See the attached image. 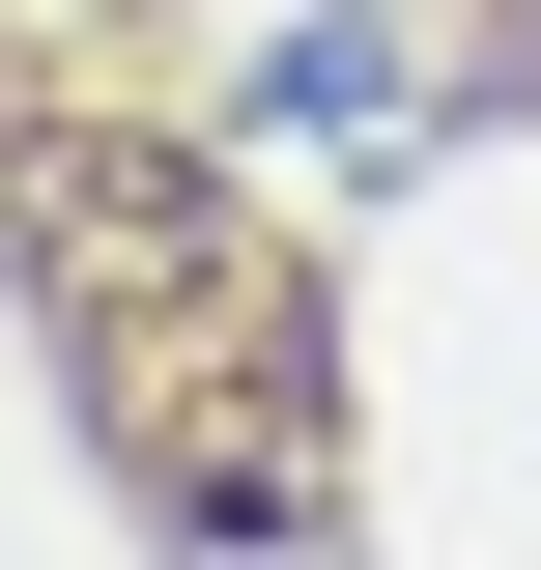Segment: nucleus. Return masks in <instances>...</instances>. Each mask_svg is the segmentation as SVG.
<instances>
[{"instance_id":"nucleus-1","label":"nucleus","mask_w":541,"mask_h":570,"mask_svg":"<svg viewBox=\"0 0 541 570\" xmlns=\"http://www.w3.org/2000/svg\"><path fill=\"white\" fill-rule=\"evenodd\" d=\"M29 257H58V314L115 343V400H142V485L200 513V542L314 485V314H285V257H257V200H228V171L58 142V171H29Z\"/></svg>"}]
</instances>
